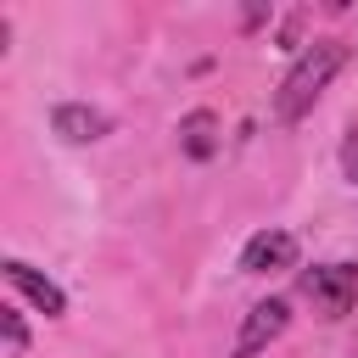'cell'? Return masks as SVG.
<instances>
[{
  "mask_svg": "<svg viewBox=\"0 0 358 358\" xmlns=\"http://www.w3.org/2000/svg\"><path fill=\"white\" fill-rule=\"evenodd\" d=\"M50 129H56L62 140L84 145V140H101V134L112 129V117H106L101 106H84V101H62V106L50 112Z\"/></svg>",
  "mask_w": 358,
  "mask_h": 358,
  "instance_id": "6",
  "label": "cell"
},
{
  "mask_svg": "<svg viewBox=\"0 0 358 358\" xmlns=\"http://www.w3.org/2000/svg\"><path fill=\"white\" fill-rule=\"evenodd\" d=\"M285 324H291V308H285L280 296L257 302V308L241 319V336H235V358H257L268 341H280V336H285Z\"/></svg>",
  "mask_w": 358,
  "mask_h": 358,
  "instance_id": "3",
  "label": "cell"
},
{
  "mask_svg": "<svg viewBox=\"0 0 358 358\" xmlns=\"http://www.w3.org/2000/svg\"><path fill=\"white\" fill-rule=\"evenodd\" d=\"M241 268H246V274L296 268V235H291V229H257V235L241 246Z\"/></svg>",
  "mask_w": 358,
  "mask_h": 358,
  "instance_id": "4",
  "label": "cell"
},
{
  "mask_svg": "<svg viewBox=\"0 0 358 358\" xmlns=\"http://www.w3.org/2000/svg\"><path fill=\"white\" fill-rule=\"evenodd\" d=\"M341 67H347V45H341V39H313V45H302V56L291 62V73H285L280 90H274V117H280V123L308 117L313 101L324 95V84H330Z\"/></svg>",
  "mask_w": 358,
  "mask_h": 358,
  "instance_id": "1",
  "label": "cell"
},
{
  "mask_svg": "<svg viewBox=\"0 0 358 358\" xmlns=\"http://www.w3.org/2000/svg\"><path fill=\"white\" fill-rule=\"evenodd\" d=\"M0 324H6V347H28V324L17 308H0Z\"/></svg>",
  "mask_w": 358,
  "mask_h": 358,
  "instance_id": "8",
  "label": "cell"
},
{
  "mask_svg": "<svg viewBox=\"0 0 358 358\" xmlns=\"http://www.w3.org/2000/svg\"><path fill=\"white\" fill-rule=\"evenodd\" d=\"M296 291L324 313V319H341L352 302H358V268L352 263H313L296 274Z\"/></svg>",
  "mask_w": 358,
  "mask_h": 358,
  "instance_id": "2",
  "label": "cell"
},
{
  "mask_svg": "<svg viewBox=\"0 0 358 358\" xmlns=\"http://www.w3.org/2000/svg\"><path fill=\"white\" fill-rule=\"evenodd\" d=\"M6 280H11V285H17V291H22V296H28V302H34L45 319H62V313H67L62 285H56V280H45L39 268H28L22 257H6Z\"/></svg>",
  "mask_w": 358,
  "mask_h": 358,
  "instance_id": "5",
  "label": "cell"
},
{
  "mask_svg": "<svg viewBox=\"0 0 358 358\" xmlns=\"http://www.w3.org/2000/svg\"><path fill=\"white\" fill-rule=\"evenodd\" d=\"M341 173H347V185H358V129L341 140Z\"/></svg>",
  "mask_w": 358,
  "mask_h": 358,
  "instance_id": "9",
  "label": "cell"
},
{
  "mask_svg": "<svg viewBox=\"0 0 358 358\" xmlns=\"http://www.w3.org/2000/svg\"><path fill=\"white\" fill-rule=\"evenodd\" d=\"M179 145H185V157L207 162V157L218 151V117H213V112H185V117H179Z\"/></svg>",
  "mask_w": 358,
  "mask_h": 358,
  "instance_id": "7",
  "label": "cell"
}]
</instances>
